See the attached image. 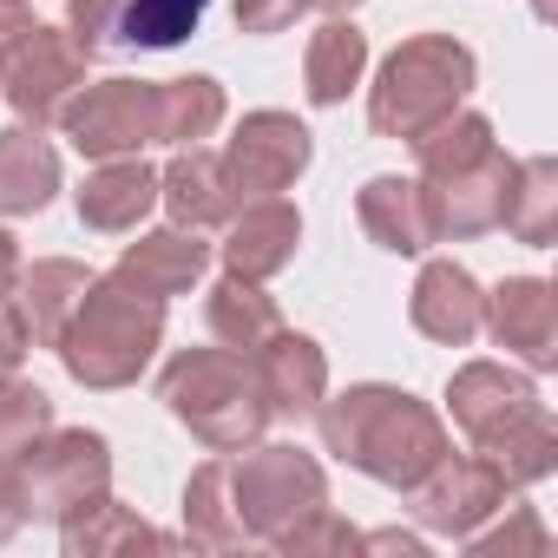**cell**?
I'll return each mask as SVG.
<instances>
[{"label":"cell","instance_id":"22","mask_svg":"<svg viewBox=\"0 0 558 558\" xmlns=\"http://www.w3.org/2000/svg\"><path fill=\"white\" fill-rule=\"evenodd\" d=\"M355 217H362V230H368L381 250H395V256L434 250V223H427V204H421V184H414V178H395V171L368 178L362 197H355Z\"/></svg>","mask_w":558,"mask_h":558},{"label":"cell","instance_id":"2","mask_svg":"<svg viewBox=\"0 0 558 558\" xmlns=\"http://www.w3.org/2000/svg\"><path fill=\"white\" fill-rule=\"evenodd\" d=\"M447 408H453V427L473 440V453H486L512 493L538 486L558 466V427L525 375L499 362H466L447 381Z\"/></svg>","mask_w":558,"mask_h":558},{"label":"cell","instance_id":"29","mask_svg":"<svg viewBox=\"0 0 558 558\" xmlns=\"http://www.w3.org/2000/svg\"><path fill=\"white\" fill-rule=\"evenodd\" d=\"M210 0H125L119 21V47H178L204 27Z\"/></svg>","mask_w":558,"mask_h":558},{"label":"cell","instance_id":"11","mask_svg":"<svg viewBox=\"0 0 558 558\" xmlns=\"http://www.w3.org/2000/svg\"><path fill=\"white\" fill-rule=\"evenodd\" d=\"M512 486L486 453H447L421 486H408V512L434 532V538H466L480 532L493 512H506Z\"/></svg>","mask_w":558,"mask_h":558},{"label":"cell","instance_id":"14","mask_svg":"<svg viewBox=\"0 0 558 558\" xmlns=\"http://www.w3.org/2000/svg\"><path fill=\"white\" fill-rule=\"evenodd\" d=\"M250 368H256V388L269 401V421H310L329 395V355L296 329H276L250 355Z\"/></svg>","mask_w":558,"mask_h":558},{"label":"cell","instance_id":"12","mask_svg":"<svg viewBox=\"0 0 558 558\" xmlns=\"http://www.w3.org/2000/svg\"><path fill=\"white\" fill-rule=\"evenodd\" d=\"M506 178H512V158H506L499 145H493L486 158L460 165V171L414 178V184H421V204H427V223H434V243H473V236L499 230Z\"/></svg>","mask_w":558,"mask_h":558},{"label":"cell","instance_id":"6","mask_svg":"<svg viewBox=\"0 0 558 558\" xmlns=\"http://www.w3.org/2000/svg\"><path fill=\"white\" fill-rule=\"evenodd\" d=\"M230 493H236V519L250 532V545H276L303 512H316L329 499V473L303 453V447H236L230 453Z\"/></svg>","mask_w":558,"mask_h":558},{"label":"cell","instance_id":"4","mask_svg":"<svg viewBox=\"0 0 558 558\" xmlns=\"http://www.w3.org/2000/svg\"><path fill=\"white\" fill-rule=\"evenodd\" d=\"M158 401L210 453H236V447L263 440V427H269V401L256 388V368L236 349H184V355H171L165 375H158Z\"/></svg>","mask_w":558,"mask_h":558},{"label":"cell","instance_id":"1","mask_svg":"<svg viewBox=\"0 0 558 558\" xmlns=\"http://www.w3.org/2000/svg\"><path fill=\"white\" fill-rule=\"evenodd\" d=\"M316 427H323V447H329L342 466H355V473H368V480H381V486H395V493L421 486V480L453 453L440 414H434L427 401H414L408 388H388V381L342 388L336 401L323 395Z\"/></svg>","mask_w":558,"mask_h":558},{"label":"cell","instance_id":"25","mask_svg":"<svg viewBox=\"0 0 558 558\" xmlns=\"http://www.w3.org/2000/svg\"><path fill=\"white\" fill-rule=\"evenodd\" d=\"M362 73H368V34L349 14H336L329 27H316V40L303 53V93H310V106H342L362 86Z\"/></svg>","mask_w":558,"mask_h":558},{"label":"cell","instance_id":"26","mask_svg":"<svg viewBox=\"0 0 558 558\" xmlns=\"http://www.w3.org/2000/svg\"><path fill=\"white\" fill-rule=\"evenodd\" d=\"M204 323H210L217 349H236V355H256L276 329H283L276 296H263V283H250V276H223L210 290V303H204Z\"/></svg>","mask_w":558,"mask_h":558},{"label":"cell","instance_id":"32","mask_svg":"<svg viewBox=\"0 0 558 558\" xmlns=\"http://www.w3.org/2000/svg\"><path fill=\"white\" fill-rule=\"evenodd\" d=\"M119 21H125V0H66V34L86 60L119 47Z\"/></svg>","mask_w":558,"mask_h":558},{"label":"cell","instance_id":"13","mask_svg":"<svg viewBox=\"0 0 558 558\" xmlns=\"http://www.w3.org/2000/svg\"><path fill=\"white\" fill-rule=\"evenodd\" d=\"M480 329H493V342L519 355L532 375L558 368V296L545 276H506L480 310Z\"/></svg>","mask_w":558,"mask_h":558},{"label":"cell","instance_id":"3","mask_svg":"<svg viewBox=\"0 0 558 558\" xmlns=\"http://www.w3.org/2000/svg\"><path fill=\"white\" fill-rule=\"evenodd\" d=\"M158 342H165V303L145 296V290H132L125 276L112 269V276H93L80 310L66 316L60 362H66V375L80 388L112 395V388H132L151 368Z\"/></svg>","mask_w":558,"mask_h":558},{"label":"cell","instance_id":"34","mask_svg":"<svg viewBox=\"0 0 558 558\" xmlns=\"http://www.w3.org/2000/svg\"><path fill=\"white\" fill-rule=\"evenodd\" d=\"M310 8V0H236V34H283L296 27V14Z\"/></svg>","mask_w":558,"mask_h":558},{"label":"cell","instance_id":"24","mask_svg":"<svg viewBox=\"0 0 558 558\" xmlns=\"http://www.w3.org/2000/svg\"><path fill=\"white\" fill-rule=\"evenodd\" d=\"M86 283H93V269H86V263H73V256L21 263V296H14V303H21V316H27V329H34V342H40V349H60L66 316L80 310Z\"/></svg>","mask_w":558,"mask_h":558},{"label":"cell","instance_id":"28","mask_svg":"<svg viewBox=\"0 0 558 558\" xmlns=\"http://www.w3.org/2000/svg\"><path fill=\"white\" fill-rule=\"evenodd\" d=\"M223 125V86L191 73V80H158V145L184 151Z\"/></svg>","mask_w":558,"mask_h":558},{"label":"cell","instance_id":"21","mask_svg":"<svg viewBox=\"0 0 558 558\" xmlns=\"http://www.w3.org/2000/svg\"><path fill=\"white\" fill-rule=\"evenodd\" d=\"M60 191V151L34 125H0V217H40Z\"/></svg>","mask_w":558,"mask_h":558},{"label":"cell","instance_id":"10","mask_svg":"<svg viewBox=\"0 0 558 558\" xmlns=\"http://www.w3.org/2000/svg\"><path fill=\"white\" fill-rule=\"evenodd\" d=\"M80 86H86V53L73 47L66 27H40V21L27 27V40L14 47L8 73H0V93H8L14 119L34 125V132L60 125V112H66V99Z\"/></svg>","mask_w":558,"mask_h":558},{"label":"cell","instance_id":"40","mask_svg":"<svg viewBox=\"0 0 558 558\" xmlns=\"http://www.w3.org/2000/svg\"><path fill=\"white\" fill-rule=\"evenodd\" d=\"M310 8H323V14L336 21V14H355V8H362V0H310Z\"/></svg>","mask_w":558,"mask_h":558},{"label":"cell","instance_id":"41","mask_svg":"<svg viewBox=\"0 0 558 558\" xmlns=\"http://www.w3.org/2000/svg\"><path fill=\"white\" fill-rule=\"evenodd\" d=\"M532 14L538 21H558V0H532Z\"/></svg>","mask_w":558,"mask_h":558},{"label":"cell","instance_id":"36","mask_svg":"<svg viewBox=\"0 0 558 558\" xmlns=\"http://www.w3.org/2000/svg\"><path fill=\"white\" fill-rule=\"evenodd\" d=\"M21 525H27V506H21V466H14V460H0V545H8Z\"/></svg>","mask_w":558,"mask_h":558},{"label":"cell","instance_id":"37","mask_svg":"<svg viewBox=\"0 0 558 558\" xmlns=\"http://www.w3.org/2000/svg\"><path fill=\"white\" fill-rule=\"evenodd\" d=\"M27 27H34V8H27V0H0V73H8L14 47L27 40Z\"/></svg>","mask_w":558,"mask_h":558},{"label":"cell","instance_id":"18","mask_svg":"<svg viewBox=\"0 0 558 558\" xmlns=\"http://www.w3.org/2000/svg\"><path fill=\"white\" fill-rule=\"evenodd\" d=\"M158 204L171 210L178 230H217V223H230V217L243 210V204L230 197V184H223L217 151H204V145H184V151L158 171Z\"/></svg>","mask_w":558,"mask_h":558},{"label":"cell","instance_id":"30","mask_svg":"<svg viewBox=\"0 0 558 558\" xmlns=\"http://www.w3.org/2000/svg\"><path fill=\"white\" fill-rule=\"evenodd\" d=\"M47 427H53V395L21 375H0V460H21Z\"/></svg>","mask_w":558,"mask_h":558},{"label":"cell","instance_id":"17","mask_svg":"<svg viewBox=\"0 0 558 558\" xmlns=\"http://www.w3.org/2000/svg\"><path fill=\"white\" fill-rule=\"evenodd\" d=\"M210 269V243H204V230H145L138 243H125V256H119V276L132 290H145V296H158V303H171V296H184V290H197V276Z\"/></svg>","mask_w":558,"mask_h":558},{"label":"cell","instance_id":"39","mask_svg":"<svg viewBox=\"0 0 558 558\" xmlns=\"http://www.w3.org/2000/svg\"><path fill=\"white\" fill-rule=\"evenodd\" d=\"M14 283H21V243L0 230V290H14Z\"/></svg>","mask_w":558,"mask_h":558},{"label":"cell","instance_id":"35","mask_svg":"<svg viewBox=\"0 0 558 558\" xmlns=\"http://www.w3.org/2000/svg\"><path fill=\"white\" fill-rule=\"evenodd\" d=\"M27 349H34V329H27V316H21V303L0 290V375H21V362H27Z\"/></svg>","mask_w":558,"mask_h":558},{"label":"cell","instance_id":"8","mask_svg":"<svg viewBox=\"0 0 558 558\" xmlns=\"http://www.w3.org/2000/svg\"><path fill=\"white\" fill-rule=\"evenodd\" d=\"M316 158V138L303 119L290 112H243V125L230 132V145L217 151L223 165V184L236 204H256V197H276V191H290Z\"/></svg>","mask_w":558,"mask_h":558},{"label":"cell","instance_id":"15","mask_svg":"<svg viewBox=\"0 0 558 558\" xmlns=\"http://www.w3.org/2000/svg\"><path fill=\"white\" fill-rule=\"evenodd\" d=\"M296 243H303V210L283 204V197H256L230 217V243H223V269L230 276H250V283H269L296 263Z\"/></svg>","mask_w":558,"mask_h":558},{"label":"cell","instance_id":"31","mask_svg":"<svg viewBox=\"0 0 558 558\" xmlns=\"http://www.w3.org/2000/svg\"><path fill=\"white\" fill-rule=\"evenodd\" d=\"M269 551H283V558H342V551H362V532L323 499L316 512H303V519H296L283 538H276Z\"/></svg>","mask_w":558,"mask_h":558},{"label":"cell","instance_id":"7","mask_svg":"<svg viewBox=\"0 0 558 558\" xmlns=\"http://www.w3.org/2000/svg\"><path fill=\"white\" fill-rule=\"evenodd\" d=\"M14 466H21L27 519H47V525H66L99 493H112V447L106 434H86V427H47Z\"/></svg>","mask_w":558,"mask_h":558},{"label":"cell","instance_id":"20","mask_svg":"<svg viewBox=\"0 0 558 558\" xmlns=\"http://www.w3.org/2000/svg\"><path fill=\"white\" fill-rule=\"evenodd\" d=\"M60 545H66V558H119V551H178V538L171 532H158L138 506H125V499H112V493H99L86 512H73L66 525H60Z\"/></svg>","mask_w":558,"mask_h":558},{"label":"cell","instance_id":"19","mask_svg":"<svg viewBox=\"0 0 558 558\" xmlns=\"http://www.w3.org/2000/svg\"><path fill=\"white\" fill-rule=\"evenodd\" d=\"M158 204V171L145 158H99V171L80 184V223L99 236H125L151 217Z\"/></svg>","mask_w":558,"mask_h":558},{"label":"cell","instance_id":"9","mask_svg":"<svg viewBox=\"0 0 558 558\" xmlns=\"http://www.w3.org/2000/svg\"><path fill=\"white\" fill-rule=\"evenodd\" d=\"M60 125L80 145V158H138L145 145H158V80H99V86H80L66 99Z\"/></svg>","mask_w":558,"mask_h":558},{"label":"cell","instance_id":"16","mask_svg":"<svg viewBox=\"0 0 558 558\" xmlns=\"http://www.w3.org/2000/svg\"><path fill=\"white\" fill-rule=\"evenodd\" d=\"M480 310H486V290L473 283V269L453 263V256L427 263L421 283H414V296H408L414 329H421L427 342H440V349H466V342L480 336Z\"/></svg>","mask_w":558,"mask_h":558},{"label":"cell","instance_id":"23","mask_svg":"<svg viewBox=\"0 0 558 558\" xmlns=\"http://www.w3.org/2000/svg\"><path fill=\"white\" fill-rule=\"evenodd\" d=\"M184 545L191 551H250V532L236 519V493H230V453L204 460L184 480Z\"/></svg>","mask_w":558,"mask_h":558},{"label":"cell","instance_id":"38","mask_svg":"<svg viewBox=\"0 0 558 558\" xmlns=\"http://www.w3.org/2000/svg\"><path fill=\"white\" fill-rule=\"evenodd\" d=\"M362 551H408V558H421V551H427V538H421V532L388 525V532H362Z\"/></svg>","mask_w":558,"mask_h":558},{"label":"cell","instance_id":"27","mask_svg":"<svg viewBox=\"0 0 558 558\" xmlns=\"http://www.w3.org/2000/svg\"><path fill=\"white\" fill-rule=\"evenodd\" d=\"M499 223H506L519 243H532V250H545V243L558 236V158L538 151V158H519V165H512Z\"/></svg>","mask_w":558,"mask_h":558},{"label":"cell","instance_id":"33","mask_svg":"<svg viewBox=\"0 0 558 558\" xmlns=\"http://www.w3.org/2000/svg\"><path fill=\"white\" fill-rule=\"evenodd\" d=\"M460 545H473V551H545V545H551V532L538 525V512H532V506H512V519H506V525H493V532L480 525V532H466Z\"/></svg>","mask_w":558,"mask_h":558},{"label":"cell","instance_id":"5","mask_svg":"<svg viewBox=\"0 0 558 558\" xmlns=\"http://www.w3.org/2000/svg\"><path fill=\"white\" fill-rule=\"evenodd\" d=\"M473 80H480V60H473L466 40H453V34H414V40H401L381 60V73L368 86V125L381 138H408L414 145L421 132H434L447 112L466 106Z\"/></svg>","mask_w":558,"mask_h":558}]
</instances>
